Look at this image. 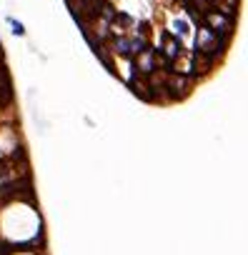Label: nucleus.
<instances>
[{"mask_svg": "<svg viewBox=\"0 0 248 255\" xmlns=\"http://www.w3.org/2000/svg\"><path fill=\"white\" fill-rule=\"evenodd\" d=\"M8 25H10L13 35H18V38H23V35H25V25L20 23V20H15V18H8Z\"/></svg>", "mask_w": 248, "mask_h": 255, "instance_id": "nucleus-5", "label": "nucleus"}, {"mask_svg": "<svg viewBox=\"0 0 248 255\" xmlns=\"http://www.w3.org/2000/svg\"><path fill=\"white\" fill-rule=\"evenodd\" d=\"M160 88L168 90V100H180L191 93V80L185 73H168Z\"/></svg>", "mask_w": 248, "mask_h": 255, "instance_id": "nucleus-2", "label": "nucleus"}, {"mask_svg": "<svg viewBox=\"0 0 248 255\" xmlns=\"http://www.w3.org/2000/svg\"><path fill=\"white\" fill-rule=\"evenodd\" d=\"M173 33L180 35V38L188 35V33H191V23H188L185 18H176V20H173Z\"/></svg>", "mask_w": 248, "mask_h": 255, "instance_id": "nucleus-4", "label": "nucleus"}, {"mask_svg": "<svg viewBox=\"0 0 248 255\" xmlns=\"http://www.w3.org/2000/svg\"><path fill=\"white\" fill-rule=\"evenodd\" d=\"M133 68L138 75H153L158 68V60H156V48L146 45L135 58H133Z\"/></svg>", "mask_w": 248, "mask_h": 255, "instance_id": "nucleus-3", "label": "nucleus"}, {"mask_svg": "<svg viewBox=\"0 0 248 255\" xmlns=\"http://www.w3.org/2000/svg\"><path fill=\"white\" fill-rule=\"evenodd\" d=\"M225 45H228V38L216 35L213 30H208L205 25L198 28V33H196V53L208 55V58L218 60V55L225 50Z\"/></svg>", "mask_w": 248, "mask_h": 255, "instance_id": "nucleus-1", "label": "nucleus"}]
</instances>
